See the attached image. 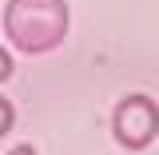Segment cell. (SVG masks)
Wrapping results in <instances>:
<instances>
[{"instance_id":"cell-1","label":"cell","mask_w":159,"mask_h":155,"mask_svg":"<svg viewBox=\"0 0 159 155\" xmlns=\"http://www.w3.org/2000/svg\"><path fill=\"white\" fill-rule=\"evenodd\" d=\"M68 0H8L4 4V36L20 56L56 52L68 36Z\"/></svg>"},{"instance_id":"cell-2","label":"cell","mask_w":159,"mask_h":155,"mask_svg":"<svg viewBox=\"0 0 159 155\" xmlns=\"http://www.w3.org/2000/svg\"><path fill=\"white\" fill-rule=\"evenodd\" d=\"M111 135H116V143L127 147V151L151 147L155 135H159V103L151 96H143V92L123 96L116 103V112H111Z\"/></svg>"},{"instance_id":"cell-3","label":"cell","mask_w":159,"mask_h":155,"mask_svg":"<svg viewBox=\"0 0 159 155\" xmlns=\"http://www.w3.org/2000/svg\"><path fill=\"white\" fill-rule=\"evenodd\" d=\"M12 123H16V103L8 96H0V139L12 131Z\"/></svg>"},{"instance_id":"cell-4","label":"cell","mask_w":159,"mask_h":155,"mask_svg":"<svg viewBox=\"0 0 159 155\" xmlns=\"http://www.w3.org/2000/svg\"><path fill=\"white\" fill-rule=\"evenodd\" d=\"M12 68H16V60H12V52L8 48H0V84L12 76Z\"/></svg>"},{"instance_id":"cell-5","label":"cell","mask_w":159,"mask_h":155,"mask_svg":"<svg viewBox=\"0 0 159 155\" xmlns=\"http://www.w3.org/2000/svg\"><path fill=\"white\" fill-rule=\"evenodd\" d=\"M4 155H36V147H32V143H16L12 151H4Z\"/></svg>"}]
</instances>
